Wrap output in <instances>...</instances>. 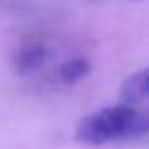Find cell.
I'll list each match as a JSON object with an SVG mask.
<instances>
[{
    "label": "cell",
    "mask_w": 149,
    "mask_h": 149,
    "mask_svg": "<svg viewBox=\"0 0 149 149\" xmlns=\"http://www.w3.org/2000/svg\"><path fill=\"white\" fill-rule=\"evenodd\" d=\"M149 116L145 110L127 104L104 106L84 116L76 127V141L84 145H106L147 135Z\"/></svg>",
    "instance_id": "6da1fadb"
},
{
    "label": "cell",
    "mask_w": 149,
    "mask_h": 149,
    "mask_svg": "<svg viewBox=\"0 0 149 149\" xmlns=\"http://www.w3.org/2000/svg\"><path fill=\"white\" fill-rule=\"evenodd\" d=\"M47 49L43 45H31L27 49H23L17 59H15V70L19 74H31L35 70H39L43 65V61L47 59Z\"/></svg>",
    "instance_id": "3957f363"
},
{
    "label": "cell",
    "mask_w": 149,
    "mask_h": 149,
    "mask_svg": "<svg viewBox=\"0 0 149 149\" xmlns=\"http://www.w3.org/2000/svg\"><path fill=\"white\" fill-rule=\"evenodd\" d=\"M147 78H149L147 70L143 68V70L131 74L123 82V86H120V100H123V104L135 106V104L147 100V82H149Z\"/></svg>",
    "instance_id": "7a4b0ae2"
},
{
    "label": "cell",
    "mask_w": 149,
    "mask_h": 149,
    "mask_svg": "<svg viewBox=\"0 0 149 149\" xmlns=\"http://www.w3.org/2000/svg\"><path fill=\"white\" fill-rule=\"evenodd\" d=\"M88 74H90V61L84 59V57L70 59L59 68V80L63 84H76L82 78H86Z\"/></svg>",
    "instance_id": "277c9868"
}]
</instances>
